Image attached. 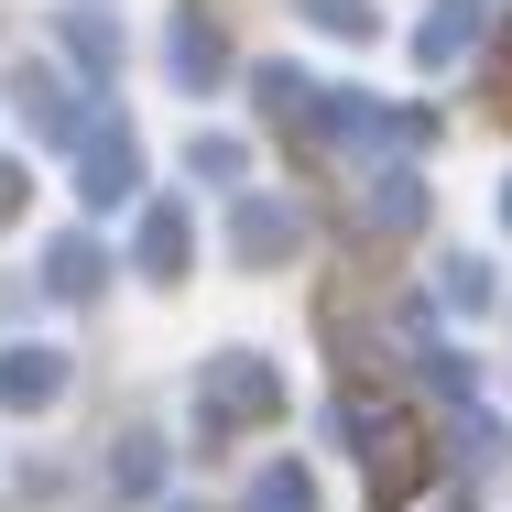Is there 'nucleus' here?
Listing matches in <instances>:
<instances>
[{
	"label": "nucleus",
	"instance_id": "obj_3",
	"mask_svg": "<svg viewBox=\"0 0 512 512\" xmlns=\"http://www.w3.org/2000/svg\"><path fill=\"white\" fill-rule=\"evenodd\" d=\"M295 240H306V229H295L284 197H240L229 207V251H240V262H295Z\"/></svg>",
	"mask_w": 512,
	"mask_h": 512
},
{
	"label": "nucleus",
	"instance_id": "obj_6",
	"mask_svg": "<svg viewBox=\"0 0 512 512\" xmlns=\"http://www.w3.org/2000/svg\"><path fill=\"white\" fill-rule=\"evenodd\" d=\"M55 393H66V360H55V349H11V360H0V404L11 414L55 404Z\"/></svg>",
	"mask_w": 512,
	"mask_h": 512
},
{
	"label": "nucleus",
	"instance_id": "obj_13",
	"mask_svg": "<svg viewBox=\"0 0 512 512\" xmlns=\"http://www.w3.org/2000/svg\"><path fill=\"white\" fill-rule=\"evenodd\" d=\"M306 22H327V33L360 44V33H371V0H306Z\"/></svg>",
	"mask_w": 512,
	"mask_h": 512
},
{
	"label": "nucleus",
	"instance_id": "obj_16",
	"mask_svg": "<svg viewBox=\"0 0 512 512\" xmlns=\"http://www.w3.org/2000/svg\"><path fill=\"white\" fill-rule=\"evenodd\" d=\"M11 218H22V164L0 153V229H11Z\"/></svg>",
	"mask_w": 512,
	"mask_h": 512
},
{
	"label": "nucleus",
	"instance_id": "obj_4",
	"mask_svg": "<svg viewBox=\"0 0 512 512\" xmlns=\"http://www.w3.org/2000/svg\"><path fill=\"white\" fill-rule=\"evenodd\" d=\"M480 44V0H436V22H414V66H458Z\"/></svg>",
	"mask_w": 512,
	"mask_h": 512
},
{
	"label": "nucleus",
	"instance_id": "obj_7",
	"mask_svg": "<svg viewBox=\"0 0 512 512\" xmlns=\"http://www.w3.org/2000/svg\"><path fill=\"white\" fill-rule=\"evenodd\" d=\"M11 99H22V120H33V131H55V142H77V131H88V120H77V99H66L44 66H22V77H11Z\"/></svg>",
	"mask_w": 512,
	"mask_h": 512
},
{
	"label": "nucleus",
	"instance_id": "obj_8",
	"mask_svg": "<svg viewBox=\"0 0 512 512\" xmlns=\"http://www.w3.org/2000/svg\"><path fill=\"white\" fill-rule=\"evenodd\" d=\"M99 251H88V240H77V229H66V240H55V251H44V284H55V295H99Z\"/></svg>",
	"mask_w": 512,
	"mask_h": 512
},
{
	"label": "nucleus",
	"instance_id": "obj_17",
	"mask_svg": "<svg viewBox=\"0 0 512 512\" xmlns=\"http://www.w3.org/2000/svg\"><path fill=\"white\" fill-rule=\"evenodd\" d=\"M502 229H512V186H502Z\"/></svg>",
	"mask_w": 512,
	"mask_h": 512
},
{
	"label": "nucleus",
	"instance_id": "obj_10",
	"mask_svg": "<svg viewBox=\"0 0 512 512\" xmlns=\"http://www.w3.org/2000/svg\"><path fill=\"white\" fill-rule=\"evenodd\" d=\"M175 77L186 88H218V33L207 22H175Z\"/></svg>",
	"mask_w": 512,
	"mask_h": 512
},
{
	"label": "nucleus",
	"instance_id": "obj_1",
	"mask_svg": "<svg viewBox=\"0 0 512 512\" xmlns=\"http://www.w3.org/2000/svg\"><path fill=\"white\" fill-rule=\"evenodd\" d=\"M197 414H207V436H218V425H262V414H284V382H273V360H251V349L207 360Z\"/></svg>",
	"mask_w": 512,
	"mask_h": 512
},
{
	"label": "nucleus",
	"instance_id": "obj_14",
	"mask_svg": "<svg viewBox=\"0 0 512 512\" xmlns=\"http://www.w3.org/2000/svg\"><path fill=\"white\" fill-rule=\"evenodd\" d=\"M66 55H88V66H109L120 44H109V22H77V11H66Z\"/></svg>",
	"mask_w": 512,
	"mask_h": 512
},
{
	"label": "nucleus",
	"instance_id": "obj_9",
	"mask_svg": "<svg viewBox=\"0 0 512 512\" xmlns=\"http://www.w3.org/2000/svg\"><path fill=\"white\" fill-rule=\"evenodd\" d=\"M251 512H316V480L295 469V458H273V469L251 480Z\"/></svg>",
	"mask_w": 512,
	"mask_h": 512
},
{
	"label": "nucleus",
	"instance_id": "obj_2",
	"mask_svg": "<svg viewBox=\"0 0 512 512\" xmlns=\"http://www.w3.org/2000/svg\"><path fill=\"white\" fill-rule=\"evenodd\" d=\"M131 186H142V142H131L120 120H88V131H77V197H88V207H120Z\"/></svg>",
	"mask_w": 512,
	"mask_h": 512
},
{
	"label": "nucleus",
	"instance_id": "obj_11",
	"mask_svg": "<svg viewBox=\"0 0 512 512\" xmlns=\"http://www.w3.org/2000/svg\"><path fill=\"white\" fill-rule=\"evenodd\" d=\"M153 480H164V447L153 436H120V502H153Z\"/></svg>",
	"mask_w": 512,
	"mask_h": 512
},
{
	"label": "nucleus",
	"instance_id": "obj_5",
	"mask_svg": "<svg viewBox=\"0 0 512 512\" xmlns=\"http://www.w3.org/2000/svg\"><path fill=\"white\" fill-rule=\"evenodd\" d=\"M186 251H197V229H186V207H153V218H142V240H131V262H142L153 284H175V273H186Z\"/></svg>",
	"mask_w": 512,
	"mask_h": 512
},
{
	"label": "nucleus",
	"instance_id": "obj_15",
	"mask_svg": "<svg viewBox=\"0 0 512 512\" xmlns=\"http://www.w3.org/2000/svg\"><path fill=\"white\" fill-rule=\"evenodd\" d=\"M447 306H491V273L480 262H447Z\"/></svg>",
	"mask_w": 512,
	"mask_h": 512
},
{
	"label": "nucleus",
	"instance_id": "obj_12",
	"mask_svg": "<svg viewBox=\"0 0 512 512\" xmlns=\"http://www.w3.org/2000/svg\"><path fill=\"white\" fill-rule=\"evenodd\" d=\"M414 207H425V197H414V175H371V218H382V229H404Z\"/></svg>",
	"mask_w": 512,
	"mask_h": 512
}]
</instances>
